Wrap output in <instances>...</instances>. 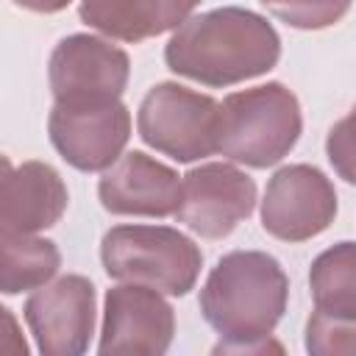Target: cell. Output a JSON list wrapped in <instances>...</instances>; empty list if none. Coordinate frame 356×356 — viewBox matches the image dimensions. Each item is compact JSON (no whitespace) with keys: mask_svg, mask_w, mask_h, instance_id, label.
I'll list each match as a JSON object with an SVG mask.
<instances>
[{"mask_svg":"<svg viewBox=\"0 0 356 356\" xmlns=\"http://www.w3.org/2000/svg\"><path fill=\"white\" fill-rule=\"evenodd\" d=\"M256 209V181L228 161H206L184 175L178 222L203 239L228 236Z\"/></svg>","mask_w":356,"mask_h":356,"instance_id":"obj_10","label":"cell"},{"mask_svg":"<svg viewBox=\"0 0 356 356\" xmlns=\"http://www.w3.org/2000/svg\"><path fill=\"white\" fill-rule=\"evenodd\" d=\"M278 58L281 36L273 22L239 6L189 17L164 44L170 72L214 89L267 75Z\"/></svg>","mask_w":356,"mask_h":356,"instance_id":"obj_2","label":"cell"},{"mask_svg":"<svg viewBox=\"0 0 356 356\" xmlns=\"http://www.w3.org/2000/svg\"><path fill=\"white\" fill-rule=\"evenodd\" d=\"M11 3L33 14H56V11H64L72 0H11Z\"/></svg>","mask_w":356,"mask_h":356,"instance_id":"obj_20","label":"cell"},{"mask_svg":"<svg viewBox=\"0 0 356 356\" xmlns=\"http://www.w3.org/2000/svg\"><path fill=\"white\" fill-rule=\"evenodd\" d=\"M309 289L317 312L356 320V242L325 248L309 267Z\"/></svg>","mask_w":356,"mask_h":356,"instance_id":"obj_16","label":"cell"},{"mask_svg":"<svg viewBox=\"0 0 356 356\" xmlns=\"http://www.w3.org/2000/svg\"><path fill=\"white\" fill-rule=\"evenodd\" d=\"M303 131L300 103L278 81L231 92L220 103V147L225 159L267 170L289 156Z\"/></svg>","mask_w":356,"mask_h":356,"instance_id":"obj_3","label":"cell"},{"mask_svg":"<svg viewBox=\"0 0 356 356\" xmlns=\"http://www.w3.org/2000/svg\"><path fill=\"white\" fill-rule=\"evenodd\" d=\"M131 78V58L122 47L92 33L64 36L47 61V81L56 103H86L122 97Z\"/></svg>","mask_w":356,"mask_h":356,"instance_id":"obj_8","label":"cell"},{"mask_svg":"<svg viewBox=\"0 0 356 356\" xmlns=\"http://www.w3.org/2000/svg\"><path fill=\"white\" fill-rule=\"evenodd\" d=\"M175 337V312L159 289L142 284H117L103 300L100 356L142 353L161 356Z\"/></svg>","mask_w":356,"mask_h":356,"instance_id":"obj_11","label":"cell"},{"mask_svg":"<svg viewBox=\"0 0 356 356\" xmlns=\"http://www.w3.org/2000/svg\"><path fill=\"white\" fill-rule=\"evenodd\" d=\"M275 19L298 31H323L337 25L353 0H259Z\"/></svg>","mask_w":356,"mask_h":356,"instance_id":"obj_17","label":"cell"},{"mask_svg":"<svg viewBox=\"0 0 356 356\" xmlns=\"http://www.w3.org/2000/svg\"><path fill=\"white\" fill-rule=\"evenodd\" d=\"M100 261L114 281L184 298L197 284L203 250L170 225H114L100 239Z\"/></svg>","mask_w":356,"mask_h":356,"instance_id":"obj_4","label":"cell"},{"mask_svg":"<svg viewBox=\"0 0 356 356\" xmlns=\"http://www.w3.org/2000/svg\"><path fill=\"white\" fill-rule=\"evenodd\" d=\"M181 192L184 178L142 150L122 153L97 181L100 206L120 217H170L181 206Z\"/></svg>","mask_w":356,"mask_h":356,"instance_id":"obj_12","label":"cell"},{"mask_svg":"<svg viewBox=\"0 0 356 356\" xmlns=\"http://www.w3.org/2000/svg\"><path fill=\"white\" fill-rule=\"evenodd\" d=\"M47 134L70 167L81 172H106L131 139V111L120 97L53 103Z\"/></svg>","mask_w":356,"mask_h":356,"instance_id":"obj_6","label":"cell"},{"mask_svg":"<svg viewBox=\"0 0 356 356\" xmlns=\"http://www.w3.org/2000/svg\"><path fill=\"white\" fill-rule=\"evenodd\" d=\"M200 0H81L78 17L117 42H145L181 28Z\"/></svg>","mask_w":356,"mask_h":356,"instance_id":"obj_14","label":"cell"},{"mask_svg":"<svg viewBox=\"0 0 356 356\" xmlns=\"http://www.w3.org/2000/svg\"><path fill=\"white\" fill-rule=\"evenodd\" d=\"M306 350L312 356H356V320L314 309L306 320Z\"/></svg>","mask_w":356,"mask_h":356,"instance_id":"obj_18","label":"cell"},{"mask_svg":"<svg viewBox=\"0 0 356 356\" xmlns=\"http://www.w3.org/2000/svg\"><path fill=\"white\" fill-rule=\"evenodd\" d=\"M22 317L44 356H81L95 334V284L83 275H61L25 300Z\"/></svg>","mask_w":356,"mask_h":356,"instance_id":"obj_9","label":"cell"},{"mask_svg":"<svg viewBox=\"0 0 356 356\" xmlns=\"http://www.w3.org/2000/svg\"><path fill=\"white\" fill-rule=\"evenodd\" d=\"M61 267V253L53 239L36 234L0 231V292L19 295L53 281Z\"/></svg>","mask_w":356,"mask_h":356,"instance_id":"obj_15","label":"cell"},{"mask_svg":"<svg viewBox=\"0 0 356 356\" xmlns=\"http://www.w3.org/2000/svg\"><path fill=\"white\" fill-rule=\"evenodd\" d=\"M337 217V189L314 164H286L273 172L261 197V228L281 242H306Z\"/></svg>","mask_w":356,"mask_h":356,"instance_id":"obj_7","label":"cell"},{"mask_svg":"<svg viewBox=\"0 0 356 356\" xmlns=\"http://www.w3.org/2000/svg\"><path fill=\"white\" fill-rule=\"evenodd\" d=\"M325 156L334 172L345 184L356 186V106L339 122L331 125L325 136Z\"/></svg>","mask_w":356,"mask_h":356,"instance_id":"obj_19","label":"cell"},{"mask_svg":"<svg viewBox=\"0 0 356 356\" xmlns=\"http://www.w3.org/2000/svg\"><path fill=\"white\" fill-rule=\"evenodd\" d=\"M70 203L64 178L47 161H22L11 167L3 159V189H0V231L39 234L53 228Z\"/></svg>","mask_w":356,"mask_h":356,"instance_id":"obj_13","label":"cell"},{"mask_svg":"<svg viewBox=\"0 0 356 356\" xmlns=\"http://www.w3.org/2000/svg\"><path fill=\"white\" fill-rule=\"evenodd\" d=\"M136 131L147 147L192 164L220 147V103L181 83L161 81L142 97Z\"/></svg>","mask_w":356,"mask_h":356,"instance_id":"obj_5","label":"cell"},{"mask_svg":"<svg viewBox=\"0 0 356 356\" xmlns=\"http://www.w3.org/2000/svg\"><path fill=\"white\" fill-rule=\"evenodd\" d=\"M289 300V278L275 256L264 250L225 253L200 289L203 320L217 331L214 353L281 350L270 334L281 323Z\"/></svg>","mask_w":356,"mask_h":356,"instance_id":"obj_1","label":"cell"}]
</instances>
